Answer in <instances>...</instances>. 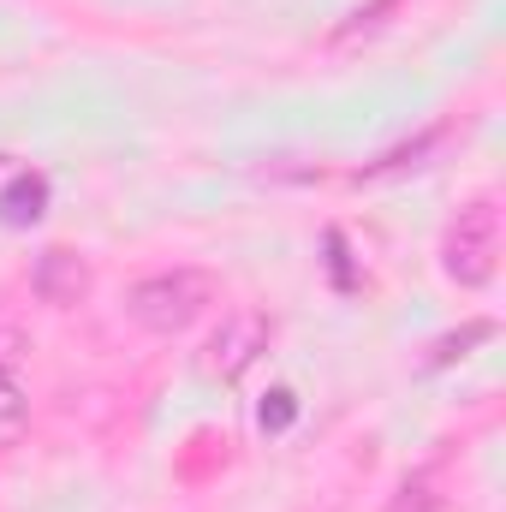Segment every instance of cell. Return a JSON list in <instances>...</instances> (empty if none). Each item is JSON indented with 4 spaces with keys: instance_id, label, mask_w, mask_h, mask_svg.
<instances>
[{
    "instance_id": "11",
    "label": "cell",
    "mask_w": 506,
    "mask_h": 512,
    "mask_svg": "<svg viewBox=\"0 0 506 512\" xmlns=\"http://www.w3.org/2000/svg\"><path fill=\"white\" fill-rule=\"evenodd\" d=\"M12 358H18V334H6V328H0V370H6Z\"/></svg>"
},
{
    "instance_id": "9",
    "label": "cell",
    "mask_w": 506,
    "mask_h": 512,
    "mask_svg": "<svg viewBox=\"0 0 506 512\" xmlns=\"http://www.w3.org/2000/svg\"><path fill=\"white\" fill-rule=\"evenodd\" d=\"M393 512H441V495H435V477L423 471V477H411L405 489H399V501H393Z\"/></svg>"
},
{
    "instance_id": "3",
    "label": "cell",
    "mask_w": 506,
    "mask_h": 512,
    "mask_svg": "<svg viewBox=\"0 0 506 512\" xmlns=\"http://www.w3.org/2000/svg\"><path fill=\"white\" fill-rule=\"evenodd\" d=\"M30 286H36L42 304L72 310V304H84V292H90V262L72 256V251H42L36 268H30Z\"/></svg>"
},
{
    "instance_id": "1",
    "label": "cell",
    "mask_w": 506,
    "mask_h": 512,
    "mask_svg": "<svg viewBox=\"0 0 506 512\" xmlns=\"http://www.w3.org/2000/svg\"><path fill=\"white\" fill-rule=\"evenodd\" d=\"M215 304V280L197 274V268H167V274H149L126 292V316L149 334H185L203 310Z\"/></svg>"
},
{
    "instance_id": "4",
    "label": "cell",
    "mask_w": 506,
    "mask_h": 512,
    "mask_svg": "<svg viewBox=\"0 0 506 512\" xmlns=\"http://www.w3.org/2000/svg\"><path fill=\"white\" fill-rule=\"evenodd\" d=\"M268 346V328H262V316H227L221 322V334L209 340V370L221 376V382H233V376H245L256 364V352Z\"/></svg>"
},
{
    "instance_id": "6",
    "label": "cell",
    "mask_w": 506,
    "mask_h": 512,
    "mask_svg": "<svg viewBox=\"0 0 506 512\" xmlns=\"http://www.w3.org/2000/svg\"><path fill=\"white\" fill-rule=\"evenodd\" d=\"M30 429V405H24V393L18 382L0 370V447H18V435Z\"/></svg>"
},
{
    "instance_id": "8",
    "label": "cell",
    "mask_w": 506,
    "mask_h": 512,
    "mask_svg": "<svg viewBox=\"0 0 506 512\" xmlns=\"http://www.w3.org/2000/svg\"><path fill=\"white\" fill-rule=\"evenodd\" d=\"M495 334V322H471V328H459V334H447V340H435V352H429V370H441V364H453L465 346H477V340H489Z\"/></svg>"
},
{
    "instance_id": "10",
    "label": "cell",
    "mask_w": 506,
    "mask_h": 512,
    "mask_svg": "<svg viewBox=\"0 0 506 512\" xmlns=\"http://www.w3.org/2000/svg\"><path fill=\"white\" fill-rule=\"evenodd\" d=\"M292 411H298V405H292V393H286V387H274V393H268V405H262V429H286V423H292Z\"/></svg>"
},
{
    "instance_id": "5",
    "label": "cell",
    "mask_w": 506,
    "mask_h": 512,
    "mask_svg": "<svg viewBox=\"0 0 506 512\" xmlns=\"http://www.w3.org/2000/svg\"><path fill=\"white\" fill-rule=\"evenodd\" d=\"M42 209H48V179L42 173H18L0 191V221L6 227H30V221H42Z\"/></svg>"
},
{
    "instance_id": "2",
    "label": "cell",
    "mask_w": 506,
    "mask_h": 512,
    "mask_svg": "<svg viewBox=\"0 0 506 512\" xmlns=\"http://www.w3.org/2000/svg\"><path fill=\"white\" fill-rule=\"evenodd\" d=\"M441 262L459 286H489L495 280V268H501V209H495V197H477V203L459 209V221L441 239Z\"/></svg>"
},
{
    "instance_id": "7",
    "label": "cell",
    "mask_w": 506,
    "mask_h": 512,
    "mask_svg": "<svg viewBox=\"0 0 506 512\" xmlns=\"http://www.w3.org/2000/svg\"><path fill=\"white\" fill-rule=\"evenodd\" d=\"M435 143H441V131H423L417 143H405V149H393V155H381L376 167H364L358 179H387V173H405V167H417V161H423V155H429Z\"/></svg>"
}]
</instances>
